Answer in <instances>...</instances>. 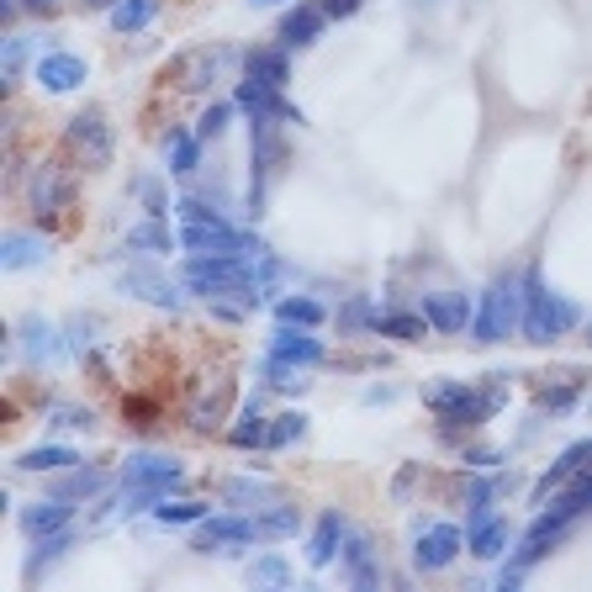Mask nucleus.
I'll list each match as a JSON object with an SVG mask.
<instances>
[{
    "mask_svg": "<svg viewBox=\"0 0 592 592\" xmlns=\"http://www.w3.org/2000/svg\"><path fill=\"white\" fill-rule=\"evenodd\" d=\"M180 244L185 254H233V259H265V244L254 233H238L222 212H207L201 201H180Z\"/></svg>",
    "mask_w": 592,
    "mask_h": 592,
    "instance_id": "obj_1",
    "label": "nucleus"
},
{
    "mask_svg": "<svg viewBox=\"0 0 592 592\" xmlns=\"http://www.w3.org/2000/svg\"><path fill=\"white\" fill-rule=\"evenodd\" d=\"M180 476H185V466H180L175 455L138 450V455L122 466V481H127V503H122V513H143L148 503H159L164 492L180 487Z\"/></svg>",
    "mask_w": 592,
    "mask_h": 592,
    "instance_id": "obj_2",
    "label": "nucleus"
},
{
    "mask_svg": "<svg viewBox=\"0 0 592 592\" xmlns=\"http://www.w3.org/2000/svg\"><path fill=\"white\" fill-rule=\"evenodd\" d=\"M524 286H529V296H524V323H518V328H524L529 344H555L571 323H577V307H571L566 296L545 291L540 275H529Z\"/></svg>",
    "mask_w": 592,
    "mask_h": 592,
    "instance_id": "obj_3",
    "label": "nucleus"
},
{
    "mask_svg": "<svg viewBox=\"0 0 592 592\" xmlns=\"http://www.w3.org/2000/svg\"><path fill=\"white\" fill-rule=\"evenodd\" d=\"M513 323H524V302H518V281L503 275L492 281V291L481 296V312H476V344H497L508 339Z\"/></svg>",
    "mask_w": 592,
    "mask_h": 592,
    "instance_id": "obj_4",
    "label": "nucleus"
},
{
    "mask_svg": "<svg viewBox=\"0 0 592 592\" xmlns=\"http://www.w3.org/2000/svg\"><path fill=\"white\" fill-rule=\"evenodd\" d=\"M69 143L74 154H80L90 170H101V164H111V127H106V111H80V117L69 122Z\"/></svg>",
    "mask_w": 592,
    "mask_h": 592,
    "instance_id": "obj_5",
    "label": "nucleus"
},
{
    "mask_svg": "<svg viewBox=\"0 0 592 592\" xmlns=\"http://www.w3.org/2000/svg\"><path fill=\"white\" fill-rule=\"evenodd\" d=\"M69 196H74V180H69L64 164H43V170L32 175V185H27V201H32V212H37V217L64 212V207H69Z\"/></svg>",
    "mask_w": 592,
    "mask_h": 592,
    "instance_id": "obj_6",
    "label": "nucleus"
},
{
    "mask_svg": "<svg viewBox=\"0 0 592 592\" xmlns=\"http://www.w3.org/2000/svg\"><path fill=\"white\" fill-rule=\"evenodd\" d=\"M238 545H254V518H201L191 550L201 555H217V550H238Z\"/></svg>",
    "mask_w": 592,
    "mask_h": 592,
    "instance_id": "obj_7",
    "label": "nucleus"
},
{
    "mask_svg": "<svg viewBox=\"0 0 592 592\" xmlns=\"http://www.w3.org/2000/svg\"><path fill=\"white\" fill-rule=\"evenodd\" d=\"M233 64L228 48H201V53H185L180 64H170V85L180 80V90H207L222 69Z\"/></svg>",
    "mask_w": 592,
    "mask_h": 592,
    "instance_id": "obj_8",
    "label": "nucleus"
},
{
    "mask_svg": "<svg viewBox=\"0 0 592 592\" xmlns=\"http://www.w3.org/2000/svg\"><path fill=\"white\" fill-rule=\"evenodd\" d=\"M460 534L455 524H429V529H418V550H413V561H418V571H444L460 555Z\"/></svg>",
    "mask_w": 592,
    "mask_h": 592,
    "instance_id": "obj_9",
    "label": "nucleus"
},
{
    "mask_svg": "<svg viewBox=\"0 0 592 592\" xmlns=\"http://www.w3.org/2000/svg\"><path fill=\"white\" fill-rule=\"evenodd\" d=\"M122 291H127V296H143V302H154V307H180V286H175L159 265H133V270H122Z\"/></svg>",
    "mask_w": 592,
    "mask_h": 592,
    "instance_id": "obj_10",
    "label": "nucleus"
},
{
    "mask_svg": "<svg viewBox=\"0 0 592 592\" xmlns=\"http://www.w3.org/2000/svg\"><path fill=\"white\" fill-rule=\"evenodd\" d=\"M37 85L48 96H69V90L85 85V59H74V53H43L37 59Z\"/></svg>",
    "mask_w": 592,
    "mask_h": 592,
    "instance_id": "obj_11",
    "label": "nucleus"
},
{
    "mask_svg": "<svg viewBox=\"0 0 592 592\" xmlns=\"http://www.w3.org/2000/svg\"><path fill=\"white\" fill-rule=\"evenodd\" d=\"M423 318H429V328L439 333H460L471 323V296H460V291H429L423 296Z\"/></svg>",
    "mask_w": 592,
    "mask_h": 592,
    "instance_id": "obj_12",
    "label": "nucleus"
},
{
    "mask_svg": "<svg viewBox=\"0 0 592 592\" xmlns=\"http://www.w3.org/2000/svg\"><path fill=\"white\" fill-rule=\"evenodd\" d=\"M270 355L296 360V365H318L323 360V339H312L307 323H281L270 333Z\"/></svg>",
    "mask_w": 592,
    "mask_h": 592,
    "instance_id": "obj_13",
    "label": "nucleus"
},
{
    "mask_svg": "<svg viewBox=\"0 0 592 592\" xmlns=\"http://www.w3.org/2000/svg\"><path fill=\"white\" fill-rule=\"evenodd\" d=\"M69 497H48V503H32L22 508V534H32V540H48V534H59L69 524Z\"/></svg>",
    "mask_w": 592,
    "mask_h": 592,
    "instance_id": "obj_14",
    "label": "nucleus"
},
{
    "mask_svg": "<svg viewBox=\"0 0 592 592\" xmlns=\"http://www.w3.org/2000/svg\"><path fill=\"white\" fill-rule=\"evenodd\" d=\"M328 22V11L323 6H296L281 16V43L286 48H307V43H318V32Z\"/></svg>",
    "mask_w": 592,
    "mask_h": 592,
    "instance_id": "obj_15",
    "label": "nucleus"
},
{
    "mask_svg": "<svg viewBox=\"0 0 592 592\" xmlns=\"http://www.w3.org/2000/svg\"><path fill=\"white\" fill-rule=\"evenodd\" d=\"M22 344H27L32 365H48V360L64 355V349H59V328L43 323V318H22Z\"/></svg>",
    "mask_w": 592,
    "mask_h": 592,
    "instance_id": "obj_16",
    "label": "nucleus"
},
{
    "mask_svg": "<svg viewBox=\"0 0 592 592\" xmlns=\"http://www.w3.org/2000/svg\"><path fill=\"white\" fill-rule=\"evenodd\" d=\"M244 69H249V80L275 85V90H286V80H291V64H286L281 48H254L249 59H244Z\"/></svg>",
    "mask_w": 592,
    "mask_h": 592,
    "instance_id": "obj_17",
    "label": "nucleus"
},
{
    "mask_svg": "<svg viewBox=\"0 0 592 592\" xmlns=\"http://www.w3.org/2000/svg\"><path fill=\"white\" fill-rule=\"evenodd\" d=\"M582 460H592V439L571 444V450H566V455H561V460H555V466H550V471L540 476V487H534V497H550L555 487H566V481L582 471Z\"/></svg>",
    "mask_w": 592,
    "mask_h": 592,
    "instance_id": "obj_18",
    "label": "nucleus"
},
{
    "mask_svg": "<svg viewBox=\"0 0 592 592\" xmlns=\"http://www.w3.org/2000/svg\"><path fill=\"white\" fill-rule=\"evenodd\" d=\"M43 254H48V244L37 233H6V244H0V265H6V270H32Z\"/></svg>",
    "mask_w": 592,
    "mask_h": 592,
    "instance_id": "obj_19",
    "label": "nucleus"
},
{
    "mask_svg": "<svg viewBox=\"0 0 592 592\" xmlns=\"http://www.w3.org/2000/svg\"><path fill=\"white\" fill-rule=\"evenodd\" d=\"M69 466H80V455L69 450V444H43V450H27L22 460H16V471H69Z\"/></svg>",
    "mask_w": 592,
    "mask_h": 592,
    "instance_id": "obj_20",
    "label": "nucleus"
},
{
    "mask_svg": "<svg viewBox=\"0 0 592 592\" xmlns=\"http://www.w3.org/2000/svg\"><path fill=\"white\" fill-rule=\"evenodd\" d=\"M296 529H302V513L296 508H259L254 513V540H286Z\"/></svg>",
    "mask_w": 592,
    "mask_h": 592,
    "instance_id": "obj_21",
    "label": "nucleus"
},
{
    "mask_svg": "<svg viewBox=\"0 0 592 592\" xmlns=\"http://www.w3.org/2000/svg\"><path fill=\"white\" fill-rule=\"evenodd\" d=\"M339 540H344V518L328 508L318 518V529H312V566H328L333 555H339Z\"/></svg>",
    "mask_w": 592,
    "mask_h": 592,
    "instance_id": "obj_22",
    "label": "nucleus"
},
{
    "mask_svg": "<svg viewBox=\"0 0 592 592\" xmlns=\"http://www.w3.org/2000/svg\"><path fill=\"white\" fill-rule=\"evenodd\" d=\"M228 397H233V386H228V381H212L207 397L191 407V423H196V429H217L222 413H228Z\"/></svg>",
    "mask_w": 592,
    "mask_h": 592,
    "instance_id": "obj_23",
    "label": "nucleus"
},
{
    "mask_svg": "<svg viewBox=\"0 0 592 592\" xmlns=\"http://www.w3.org/2000/svg\"><path fill=\"white\" fill-rule=\"evenodd\" d=\"M222 497H228L233 508H259V503H275V487H270V481L233 476V481H222Z\"/></svg>",
    "mask_w": 592,
    "mask_h": 592,
    "instance_id": "obj_24",
    "label": "nucleus"
},
{
    "mask_svg": "<svg viewBox=\"0 0 592 592\" xmlns=\"http://www.w3.org/2000/svg\"><path fill=\"white\" fill-rule=\"evenodd\" d=\"M349 577H355V587H376V555H370V540L365 534H349Z\"/></svg>",
    "mask_w": 592,
    "mask_h": 592,
    "instance_id": "obj_25",
    "label": "nucleus"
},
{
    "mask_svg": "<svg viewBox=\"0 0 592 592\" xmlns=\"http://www.w3.org/2000/svg\"><path fill=\"white\" fill-rule=\"evenodd\" d=\"M508 540H513L508 524H503V518H492V524H481V529L471 534V555H481V561H497V555L508 550Z\"/></svg>",
    "mask_w": 592,
    "mask_h": 592,
    "instance_id": "obj_26",
    "label": "nucleus"
},
{
    "mask_svg": "<svg viewBox=\"0 0 592 592\" xmlns=\"http://www.w3.org/2000/svg\"><path fill=\"white\" fill-rule=\"evenodd\" d=\"M233 444H238V450H254V444H265L270 439V423H265V407H244V418H238V429L228 434Z\"/></svg>",
    "mask_w": 592,
    "mask_h": 592,
    "instance_id": "obj_27",
    "label": "nucleus"
},
{
    "mask_svg": "<svg viewBox=\"0 0 592 592\" xmlns=\"http://www.w3.org/2000/svg\"><path fill=\"white\" fill-rule=\"evenodd\" d=\"M106 471H90V466H80V471H74L69 481H59V487H53V497H69V503H74V497H96V492H106Z\"/></svg>",
    "mask_w": 592,
    "mask_h": 592,
    "instance_id": "obj_28",
    "label": "nucleus"
},
{
    "mask_svg": "<svg viewBox=\"0 0 592 592\" xmlns=\"http://www.w3.org/2000/svg\"><path fill=\"white\" fill-rule=\"evenodd\" d=\"M164 154H170V170H175V175H191V170H196V138L180 133V127L164 138Z\"/></svg>",
    "mask_w": 592,
    "mask_h": 592,
    "instance_id": "obj_29",
    "label": "nucleus"
},
{
    "mask_svg": "<svg viewBox=\"0 0 592 592\" xmlns=\"http://www.w3.org/2000/svg\"><path fill=\"white\" fill-rule=\"evenodd\" d=\"M154 518L159 524H201V518H207V503H175V497H159Z\"/></svg>",
    "mask_w": 592,
    "mask_h": 592,
    "instance_id": "obj_30",
    "label": "nucleus"
},
{
    "mask_svg": "<svg viewBox=\"0 0 592 592\" xmlns=\"http://www.w3.org/2000/svg\"><path fill=\"white\" fill-rule=\"evenodd\" d=\"M148 16H154V0H117V11H111V27H117V32H138Z\"/></svg>",
    "mask_w": 592,
    "mask_h": 592,
    "instance_id": "obj_31",
    "label": "nucleus"
},
{
    "mask_svg": "<svg viewBox=\"0 0 592 592\" xmlns=\"http://www.w3.org/2000/svg\"><path fill=\"white\" fill-rule=\"evenodd\" d=\"M307 434V413H281V418H275L270 423V450H286V444H296V439H302Z\"/></svg>",
    "mask_w": 592,
    "mask_h": 592,
    "instance_id": "obj_32",
    "label": "nucleus"
},
{
    "mask_svg": "<svg viewBox=\"0 0 592 592\" xmlns=\"http://www.w3.org/2000/svg\"><path fill=\"white\" fill-rule=\"evenodd\" d=\"M127 249H148V254H170V233H164V222H143V228L127 233Z\"/></svg>",
    "mask_w": 592,
    "mask_h": 592,
    "instance_id": "obj_33",
    "label": "nucleus"
},
{
    "mask_svg": "<svg viewBox=\"0 0 592 592\" xmlns=\"http://www.w3.org/2000/svg\"><path fill=\"white\" fill-rule=\"evenodd\" d=\"M265 376H270V386H281V392H302V365L296 360H281V355H270L265 360Z\"/></svg>",
    "mask_w": 592,
    "mask_h": 592,
    "instance_id": "obj_34",
    "label": "nucleus"
},
{
    "mask_svg": "<svg viewBox=\"0 0 592 592\" xmlns=\"http://www.w3.org/2000/svg\"><path fill=\"white\" fill-rule=\"evenodd\" d=\"M249 582H254V587H286V582H291V566L281 561V555H265V561L249 566Z\"/></svg>",
    "mask_w": 592,
    "mask_h": 592,
    "instance_id": "obj_35",
    "label": "nucleus"
},
{
    "mask_svg": "<svg viewBox=\"0 0 592 592\" xmlns=\"http://www.w3.org/2000/svg\"><path fill=\"white\" fill-rule=\"evenodd\" d=\"M429 318H376V328L386 333V339H402V344H418L429 339V328H423Z\"/></svg>",
    "mask_w": 592,
    "mask_h": 592,
    "instance_id": "obj_36",
    "label": "nucleus"
},
{
    "mask_svg": "<svg viewBox=\"0 0 592 592\" xmlns=\"http://www.w3.org/2000/svg\"><path fill=\"white\" fill-rule=\"evenodd\" d=\"M74 540H69V534L59 529V534H48V540L43 545H37V555H32V561H27V577H43V566H53V561H59V555L69 550Z\"/></svg>",
    "mask_w": 592,
    "mask_h": 592,
    "instance_id": "obj_37",
    "label": "nucleus"
},
{
    "mask_svg": "<svg viewBox=\"0 0 592 592\" xmlns=\"http://www.w3.org/2000/svg\"><path fill=\"white\" fill-rule=\"evenodd\" d=\"M281 323H307V328H318V323H323V307L312 302V296H286V302H281Z\"/></svg>",
    "mask_w": 592,
    "mask_h": 592,
    "instance_id": "obj_38",
    "label": "nucleus"
},
{
    "mask_svg": "<svg viewBox=\"0 0 592 592\" xmlns=\"http://www.w3.org/2000/svg\"><path fill=\"white\" fill-rule=\"evenodd\" d=\"M48 418H59L64 429H96V413H85V407H69V402H53Z\"/></svg>",
    "mask_w": 592,
    "mask_h": 592,
    "instance_id": "obj_39",
    "label": "nucleus"
},
{
    "mask_svg": "<svg viewBox=\"0 0 592 592\" xmlns=\"http://www.w3.org/2000/svg\"><path fill=\"white\" fill-rule=\"evenodd\" d=\"M32 43H37V37H11V43H6V85H16V74H22Z\"/></svg>",
    "mask_w": 592,
    "mask_h": 592,
    "instance_id": "obj_40",
    "label": "nucleus"
},
{
    "mask_svg": "<svg viewBox=\"0 0 592 592\" xmlns=\"http://www.w3.org/2000/svg\"><path fill=\"white\" fill-rule=\"evenodd\" d=\"M133 191H138V201L148 207V217H164V185L159 180H138Z\"/></svg>",
    "mask_w": 592,
    "mask_h": 592,
    "instance_id": "obj_41",
    "label": "nucleus"
},
{
    "mask_svg": "<svg viewBox=\"0 0 592 592\" xmlns=\"http://www.w3.org/2000/svg\"><path fill=\"white\" fill-rule=\"evenodd\" d=\"M228 117H233V106L228 101H217L207 117H201V138H222V127H228Z\"/></svg>",
    "mask_w": 592,
    "mask_h": 592,
    "instance_id": "obj_42",
    "label": "nucleus"
},
{
    "mask_svg": "<svg viewBox=\"0 0 592 592\" xmlns=\"http://www.w3.org/2000/svg\"><path fill=\"white\" fill-rule=\"evenodd\" d=\"M571 397H577L571 386H561V392H540V407H571Z\"/></svg>",
    "mask_w": 592,
    "mask_h": 592,
    "instance_id": "obj_43",
    "label": "nucleus"
},
{
    "mask_svg": "<svg viewBox=\"0 0 592 592\" xmlns=\"http://www.w3.org/2000/svg\"><path fill=\"white\" fill-rule=\"evenodd\" d=\"M323 11H328V16H355L360 0H323Z\"/></svg>",
    "mask_w": 592,
    "mask_h": 592,
    "instance_id": "obj_44",
    "label": "nucleus"
},
{
    "mask_svg": "<svg viewBox=\"0 0 592 592\" xmlns=\"http://www.w3.org/2000/svg\"><path fill=\"white\" fill-rule=\"evenodd\" d=\"M22 6H32V11H48V6H53V0H22Z\"/></svg>",
    "mask_w": 592,
    "mask_h": 592,
    "instance_id": "obj_45",
    "label": "nucleus"
},
{
    "mask_svg": "<svg viewBox=\"0 0 592 592\" xmlns=\"http://www.w3.org/2000/svg\"><path fill=\"white\" fill-rule=\"evenodd\" d=\"M587 344H592V323H587Z\"/></svg>",
    "mask_w": 592,
    "mask_h": 592,
    "instance_id": "obj_46",
    "label": "nucleus"
},
{
    "mask_svg": "<svg viewBox=\"0 0 592 592\" xmlns=\"http://www.w3.org/2000/svg\"><path fill=\"white\" fill-rule=\"evenodd\" d=\"M259 6H265V0H259Z\"/></svg>",
    "mask_w": 592,
    "mask_h": 592,
    "instance_id": "obj_47",
    "label": "nucleus"
}]
</instances>
